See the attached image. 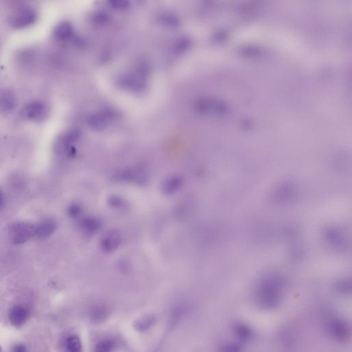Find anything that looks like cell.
Listing matches in <instances>:
<instances>
[{"label":"cell","mask_w":352,"mask_h":352,"mask_svg":"<svg viewBox=\"0 0 352 352\" xmlns=\"http://www.w3.org/2000/svg\"><path fill=\"white\" fill-rule=\"evenodd\" d=\"M49 109L47 104L42 101H35L27 105L22 109L24 118L33 121L44 120L49 114Z\"/></svg>","instance_id":"277c9868"},{"label":"cell","mask_w":352,"mask_h":352,"mask_svg":"<svg viewBox=\"0 0 352 352\" xmlns=\"http://www.w3.org/2000/svg\"><path fill=\"white\" fill-rule=\"evenodd\" d=\"M81 208L77 204H73L68 208V214L71 218H77L80 214Z\"/></svg>","instance_id":"d6986e66"},{"label":"cell","mask_w":352,"mask_h":352,"mask_svg":"<svg viewBox=\"0 0 352 352\" xmlns=\"http://www.w3.org/2000/svg\"><path fill=\"white\" fill-rule=\"evenodd\" d=\"M30 311L27 307L21 305L14 306L10 310L9 319L11 325L16 327H21L27 321Z\"/></svg>","instance_id":"8992f818"},{"label":"cell","mask_w":352,"mask_h":352,"mask_svg":"<svg viewBox=\"0 0 352 352\" xmlns=\"http://www.w3.org/2000/svg\"><path fill=\"white\" fill-rule=\"evenodd\" d=\"M56 224L51 220H45L36 225L35 236L40 240L49 238L56 230Z\"/></svg>","instance_id":"9c48e42d"},{"label":"cell","mask_w":352,"mask_h":352,"mask_svg":"<svg viewBox=\"0 0 352 352\" xmlns=\"http://www.w3.org/2000/svg\"><path fill=\"white\" fill-rule=\"evenodd\" d=\"M35 230L36 226L32 224L25 222L14 224L9 229L10 238L13 244H24L35 236Z\"/></svg>","instance_id":"3957f363"},{"label":"cell","mask_w":352,"mask_h":352,"mask_svg":"<svg viewBox=\"0 0 352 352\" xmlns=\"http://www.w3.org/2000/svg\"><path fill=\"white\" fill-rule=\"evenodd\" d=\"M121 239L118 234L111 233L107 234L102 241V247L107 252H112L119 247Z\"/></svg>","instance_id":"30bf717a"},{"label":"cell","mask_w":352,"mask_h":352,"mask_svg":"<svg viewBox=\"0 0 352 352\" xmlns=\"http://www.w3.org/2000/svg\"><path fill=\"white\" fill-rule=\"evenodd\" d=\"M151 319H152L151 318L150 319H145L140 321L138 325L140 327L139 329H146L147 326L150 325L152 324V320Z\"/></svg>","instance_id":"44dd1931"},{"label":"cell","mask_w":352,"mask_h":352,"mask_svg":"<svg viewBox=\"0 0 352 352\" xmlns=\"http://www.w3.org/2000/svg\"><path fill=\"white\" fill-rule=\"evenodd\" d=\"M65 347L68 352H80L81 343L80 339L76 336H71L65 341Z\"/></svg>","instance_id":"7c38bea8"},{"label":"cell","mask_w":352,"mask_h":352,"mask_svg":"<svg viewBox=\"0 0 352 352\" xmlns=\"http://www.w3.org/2000/svg\"><path fill=\"white\" fill-rule=\"evenodd\" d=\"M17 99L15 93L10 89L0 91V111L3 112H11L15 108Z\"/></svg>","instance_id":"52a82bcc"},{"label":"cell","mask_w":352,"mask_h":352,"mask_svg":"<svg viewBox=\"0 0 352 352\" xmlns=\"http://www.w3.org/2000/svg\"><path fill=\"white\" fill-rule=\"evenodd\" d=\"M328 336L333 341L343 343L349 339L351 330L347 322L339 318L330 319L326 325Z\"/></svg>","instance_id":"7a4b0ae2"},{"label":"cell","mask_w":352,"mask_h":352,"mask_svg":"<svg viewBox=\"0 0 352 352\" xmlns=\"http://www.w3.org/2000/svg\"><path fill=\"white\" fill-rule=\"evenodd\" d=\"M182 185V180L178 177H172L169 178L163 185V191L165 194H172L178 191Z\"/></svg>","instance_id":"8fae6325"},{"label":"cell","mask_w":352,"mask_h":352,"mask_svg":"<svg viewBox=\"0 0 352 352\" xmlns=\"http://www.w3.org/2000/svg\"><path fill=\"white\" fill-rule=\"evenodd\" d=\"M232 332L234 337L242 342L250 341L254 337L252 328L243 322H238L234 324L232 327Z\"/></svg>","instance_id":"ba28073f"},{"label":"cell","mask_w":352,"mask_h":352,"mask_svg":"<svg viewBox=\"0 0 352 352\" xmlns=\"http://www.w3.org/2000/svg\"><path fill=\"white\" fill-rule=\"evenodd\" d=\"M337 290L340 294L347 295L351 292V284L347 281L341 282L338 284Z\"/></svg>","instance_id":"ac0fdd59"},{"label":"cell","mask_w":352,"mask_h":352,"mask_svg":"<svg viewBox=\"0 0 352 352\" xmlns=\"http://www.w3.org/2000/svg\"><path fill=\"white\" fill-rule=\"evenodd\" d=\"M284 284L279 276H269L262 280L256 289L255 300L260 308L272 310L281 303Z\"/></svg>","instance_id":"6da1fadb"},{"label":"cell","mask_w":352,"mask_h":352,"mask_svg":"<svg viewBox=\"0 0 352 352\" xmlns=\"http://www.w3.org/2000/svg\"><path fill=\"white\" fill-rule=\"evenodd\" d=\"M37 19V13L31 9L17 12L11 18V25L16 29H23L33 25Z\"/></svg>","instance_id":"5b68a950"},{"label":"cell","mask_w":352,"mask_h":352,"mask_svg":"<svg viewBox=\"0 0 352 352\" xmlns=\"http://www.w3.org/2000/svg\"><path fill=\"white\" fill-rule=\"evenodd\" d=\"M72 32L71 25L69 24L63 22L57 26L55 29V34L59 38L65 39L69 37Z\"/></svg>","instance_id":"5bb4252c"},{"label":"cell","mask_w":352,"mask_h":352,"mask_svg":"<svg viewBox=\"0 0 352 352\" xmlns=\"http://www.w3.org/2000/svg\"><path fill=\"white\" fill-rule=\"evenodd\" d=\"M5 204L6 200L5 194H4L3 191L0 190V210L5 207Z\"/></svg>","instance_id":"7402d4cb"},{"label":"cell","mask_w":352,"mask_h":352,"mask_svg":"<svg viewBox=\"0 0 352 352\" xmlns=\"http://www.w3.org/2000/svg\"><path fill=\"white\" fill-rule=\"evenodd\" d=\"M114 342L110 340H103L97 344L95 352H111L114 349Z\"/></svg>","instance_id":"9a60e30c"},{"label":"cell","mask_w":352,"mask_h":352,"mask_svg":"<svg viewBox=\"0 0 352 352\" xmlns=\"http://www.w3.org/2000/svg\"><path fill=\"white\" fill-rule=\"evenodd\" d=\"M219 352H242V347L234 342H226L220 346Z\"/></svg>","instance_id":"2e32d148"},{"label":"cell","mask_w":352,"mask_h":352,"mask_svg":"<svg viewBox=\"0 0 352 352\" xmlns=\"http://www.w3.org/2000/svg\"><path fill=\"white\" fill-rule=\"evenodd\" d=\"M107 315V308L104 306H96L91 312V319L96 322L103 321L106 318Z\"/></svg>","instance_id":"4fadbf2b"},{"label":"cell","mask_w":352,"mask_h":352,"mask_svg":"<svg viewBox=\"0 0 352 352\" xmlns=\"http://www.w3.org/2000/svg\"><path fill=\"white\" fill-rule=\"evenodd\" d=\"M11 352H29L27 347L22 344H18L12 349Z\"/></svg>","instance_id":"ffe728a7"},{"label":"cell","mask_w":352,"mask_h":352,"mask_svg":"<svg viewBox=\"0 0 352 352\" xmlns=\"http://www.w3.org/2000/svg\"><path fill=\"white\" fill-rule=\"evenodd\" d=\"M99 223L96 220H85L82 222V228L87 232L95 231L99 228Z\"/></svg>","instance_id":"e0dca14e"},{"label":"cell","mask_w":352,"mask_h":352,"mask_svg":"<svg viewBox=\"0 0 352 352\" xmlns=\"http://www.w3.org/2000/svg\"><path fill=\"white\" fill-rule=\"evenodd\" d=\"M0 352H2L1 348H0Z\"/></svg>","instance_id":"603a6c76"}]
</instances>
